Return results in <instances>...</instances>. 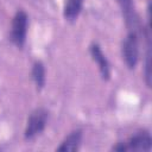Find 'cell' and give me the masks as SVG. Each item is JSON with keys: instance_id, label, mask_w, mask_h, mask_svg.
<instances>
[{"instance_id": "6da1fadb", "label": "cell", "mask_w": 152, "mask_h": 152, "mask_svg": "<svg viewBox=\"0 0 152 152\" xmlns=\"http://www.w3.org/2000/svg\"><path fill=\"white\" fill-rule=\"evenodd\" d=\"M46 118H48V113L43 108H38L34 112H32V114L28 118L27 126L25 129V138L31 139L36 137L37 134H39L45 127Z\"/></svg>"}, {"instance_id": "7a4b0ae2", "label": "cell", "mask_w": 152, "mask_h": 152, "mask_svg": "<svg viewBox=\"0 0 152 152\" xmlns=\"http://www.w3.org/2000/svg\"><path fill=\"white\" fill-rule=\"evenodd\" d=\"M26 27H27V15L24 11H18L13 18L12 32H11V39L15 45L23 46L26 36Z\"/></svg>"}, {"instance_id": "3957f363", "label": "cell", "mask_w": 152, "mask_h": 152, "mask_svg": "<svg viewBox=\"0 0 152 152\" xmlns=\"http://www.w3.org/2000/svg\"><path fill=\"white\" fill-rule=\"evenodd\" d=\"M122 56L128 68H134L138 62V34L129 33L122 44Z\"/></svg>"}, {"instance_id": "277c9868", "label": "cell", "mask_w": 152, "mask_h": 152, "mask_svg": "<svg viewBox=\"0 0 152 152\" xmlns=\"http://www.w3.org/2000/svg\"><path fill=\"white\" fill-rule=\"evenodd\" d=\"M118 2L120 4V6L122 8L127 26L131 28V32L138 34V31L140 30V23H139V18L133 8L132 0H118Z\"/></svg>"}, {"instance_id": "5b68a950", "label": "cell", "mask_w": 152, "mask_h": 152, "mask_svg": "<svg viewBox=\"0 0 152 152\" xmlns=\"http://www.w3.org/2000/svg\"><path fill=\"white\" fill-rule=\"evenodd\" d=\"M151 137L148 133H139L134 135L127 145H124V151L126 150H134V151H148L151 148Z\"/></svg>"}, {"instance_id": "8992f818", "label": "cell", "mask_w": 152, "mask_h": 152, "mask_svg": "<svg viewBox=\"0 0 152 152\" xmlns=\"http://www.w3.org/2000/svg\"><path fill=\"white\" fill-rule=\"evenodd\" d=\"M90 53H91V56H93V59L97 63L102 77L107 80V78L109 77V65H108V62H107L104 55L102 53L100 46H99L97 44H93V45L90 46Z\"/></svg>"}, {"instance_id": "52a82bcc", "label": "cell", "mask_w": 152, "mask_h": 152, "mask_svg": "<svg viewBox=\"0 0 152 152\" xmlns=\"http://www.w3.org/2000/svg\"><path fill=\"white\" fill-rule=\"evenodd\" d=\"M82 133L81 131H75L66 137V139L62 142V145L57 148L58 151H77L81 144Z\"/></svg>"}, {"instance_id": "ba28073f", "label": "cell", "mask_w": 152, "mask_h": 152, "mask_svg": "<svg viewBox=\"0 0 152 152\" xmlns=\"http://www.w3.org/2000/svg\"><path fill=\"white\" fill-rule=\"evenodd\" d=\"M81 6L82 0H66L64 6V17L69 20L75 19L81 11Z\"/></svg>"}, {"instance_id": "9c48e42d", "label": "cell", "mask_w": 152, "mask_h": 152, "mask_svg": "<svg viewBox=\"0 0 152 152\" xmlns=\"http://www.w3.org/2000/svg\"><path fill=\"white\" fill-rule=\"evenodd\" d=\"M32 78L38 89L44 87L45 83V69L40 62H36L32 68Z\"/></svg>"}, {"instance_id": "30bf717a", "label": "cell", "mask_w": 152, "mask_h": 152, "mask_svg": "<svg viewBox=\"0 0 152 152\" xmlns=\"http://www.w3.org/2000/svg\"><path fill=\"white\" fill-rule=\"evenodd\" d=\"M151 53H150V49L147 50V55H146V64H145V77H146V83L150 87L151 84Z\"/></svg>"}]
</instances>
